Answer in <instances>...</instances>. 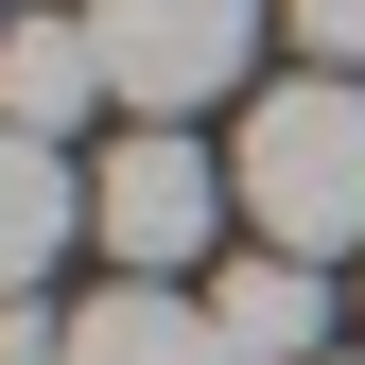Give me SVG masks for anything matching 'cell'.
<instances>
[{
	"label": "cell",
	"instance_id": "5b68a950",
	"mask_svg": "<svg viewBox=\"0 0 365 365\" xmlns=\"http://www.w3.org/2000/svg\"><path fill=\"white\" fill-rule=\"evenodd\" d=\"M87 105H122V87H105V35H87V0H18V35H0V122H18V140H70Z\"/></svg>",
	"mask_w": 365,
	"mask_h": 365
},
{
	"label": "cell",
	"instance_id": "3957f363",
	"mask_svg": "<svg viewBox=\"0 0 365 365\" xmlns=\"http://www.w3.org/2000/svg\"><path fill=\"white\" fill-rule=\"evenodd\" d=\"M87 226H105L122 279H192V261H209V140H192V122H140V140L87 174Z\"/></svg>",
	"mask_w": 365,
	"mask_h": 365
},
{
	"label": "cell",
	"instance_id": "6da1fadb",
	"mask_svg": "<svg viewBox=\"0 0 365 365\" xmlns=\"http://www.w3.org/2000/svg\"><path fill=\"white\" fill-rule=\"evenodd\" d=\"M226 192H244L261 244L348 261V244H365V70H296V87H261L244 140H226Z\"/></svg>",
	"mask_w": 365,
	"mask_h": 365
},
{
	"label": "cell",
	"instance_id": "7a4b0ae2",
	"mask_svg": "<svg viewBox=\"0 0 365 365\" xmlns=\"http://www.w3.org/2000/svg\"><path fill=\"white\" fill-rule=\"evenodd\" d=\"M261 18H279V0H87V35H105V87H122L140 122H209L226 87H244Z\"/></svg>",
	"mask_w": 365,
	"mask_h": 365
},
{
	"label": "cell",
	"instance_id": "52a82bcc",
	"mask_svg": "<svg viewBox=\"0 0 365 365\" xmlns=\"http://www.w3.org/2000/svg\"><path fill=\"white\" fill-rule=\"evenodd\" d=\"M70 209H87V192H70V157L0 122V296H35V279L70 261Z\"/></svg>",
	"mask_w": 365,
	"mask_h": 365
},
{
	"label": "cell",
	"instance_id": "9c48e42d",
	"mask_svg": "<svg viewBox=\"0 0 365 365\" xmlns=\"http://www.w3.org/2000/svg\"><path fill=\"white\" fill-rule=\"evenodd\" d=\"M0 365H70V313H35V296H0Z\"/></svg>",
	"mask_w": 365,
	"mask_h": 365
},
{
	"label": "cell",
	"instance_id": "ba28073f",
	"mask_svg": "<svg viewBox=\"0 0 365 365\" xmlns=\"http://www.w3.org/2000/svg\"><path fill=\"white\" fill-rule=\"evenodd\" d=\"M279 35H296L313 70H365V0H279Z\"/></svg>",
	"mask_w": 365,
	"mask_h": 365
},
{
	"label": "cell",
	"instance_id": "277c9868",
	"mask_svg": "<svg viewBox=\"0 0 365 365\" xmlns=\"http://www.w3.org/2000/svg\"><path fill=\"white\" fill-rule=\"evenodd\" d=\"M209 331L226 365H331V279L296 244H244V261H209Z\"/></svg>",
	"mask_w": 365,
	"mask_h": 365
},
{
	"label": "cell",
	"instance_id": "8992f818",
	"mask_svg": "<svg viewBox=\"0 0 365 365\" xmlns=\"http://www.w3.org/2000/svg\"><path fill=\"white\" fill-rule=\"evenodd\" d=\"M70 365H226V331H209V296H174V279H105L70 313Z\"/></svg>",
	"mask_w": 365,
	"mask_h": 365
},
{
	"label": "cell",
	"instance_id": "30bf717a",
	"mask_svg": "<svg viewBox=\"0 0 365 365\" xmlns=\"http://www.w3.org/2000/svg\"><path fill=\"white\" fill-rule=\"evenodd\" d=\"M0 35H18V0H0Z\"/></svg>",
	"mask_w": 365,
	"mask_h": 365
}]
</instances>
